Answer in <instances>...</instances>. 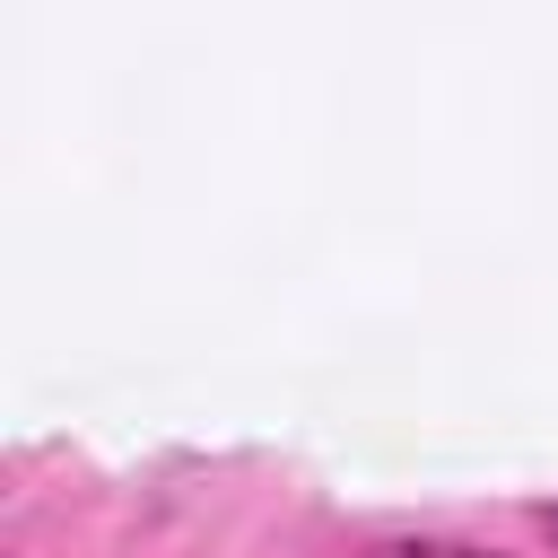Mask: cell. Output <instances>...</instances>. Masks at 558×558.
I'll list each match as a JSON object with an SVG mask.
<instances>
[{"label":"cell","instance_id":"7a4b0ae2","mask_svg":"<svg viewBox=\"0 0 558 558\" xmlns=\"http://www.w3.org/2000/svg\"><path fill=\"white\" fill-rule=\"evenodd\" d=\"M541 532H549V541H558V506H541Z\"/></svg>","mask_w":558,"mask_h":558},{"label":"cell","instance_id":"6da1fadb","mask_svg":"<svg viewBox=\"0 0 558 558\" xmlns=\"http://www.w3.org/2000/svg\"><path fill=\"white\" fill-rule=\"evenodd\" d=\"M366 558H497V549H471V541H384Z\"/></svg>","mask_w":558,"mask_h":558}]
</instances>
